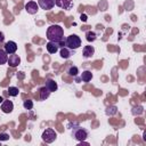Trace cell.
Masks as SVG:
<instances>
[{
	"label": "cell",
	"instance_id": "ffe728a7",
	"mask_svg": "<svg viewBox=\"0 0 146 146\" xmlns=\"http://www.w3.org/2000/svg\"><path fill=\"white\" fill-rule=\"evenodd\" d=\"M67 73L71 75V76H76L78 73H79V68L76 66H70L68 70H67Z\"/></svg>",
	"mask_w": 146,
	"mask_h": 146
},
{
	"label": "cell",
	"instance_id": "44dd1931",
	"mask_svg": "<svg viewBox=\"0 0 146 146\" xmlns=\"http://www.w3.org/2000/svg\"><path fill=\"white\" fill-rule=\"evenodd\" d=\"M116 112H117V108H116L115 106H108V107L106 108V114L110 115V116L114 115Z\"/></svg>",
	"mask_w": 146,
	"mask_h": 146
},
{
	"label": "cell",
	"instance_id": "e0dca14e",
	"mask_svg": "<svg viewBox=\"0 0 146 146\" xmlns=\"http://www.w3.org/2000/svg\"><path fill=\"white\" fill-rule=\"evenodd\" d=\"M8 60V54L6 52L5 49H0V65L6 64Z\"/></svg>",
	"mask_w": 146,
	"mask_h": 146
},
{
	"label": "cell",
	"instance_id": "277c9868",
	"mask_svg": "<svg viewBox=\"0 0 146 146\" xmlns=\"http://www.w3.org/2000/svg\"><path fill=\"white\" fill-rule=\"evenodd\" d=\"M41 138H42V140H43L46 144H51V143H54V141L56 140V138H57V133H56V131H55L54 129H51V128H47V129L42 132Z\"/></svg>",
	"mask_w": 146,
	"mask_h": 146
},
{
	"label": "cell",
	"instance_id": "8fae6325",
	"mask_svg": "<svg viewBox=\"0 0 146 146\" xmlns=\"http://www.w3.org/2000/svg\"><path fill=\"white\" fill-rule=\"evenodd\" d=\"M44 87H46L50 92H54V91H56V90L58 89L57 82H56L55 80H52V79H47V80H46V84H44Z\"/></svg>",
	"mask_w": 146,
	"mask_h": 146
},
{
	"label": "cell",
	"instance_id": "4316f807",
	"mask_svg": "<svg viewBox=\"0 0 146 146\" xmlns=\"http://www.w3.org/2000/svg\"><path fill=\"white\" fill-rule=\"evenodd\" d=\"M2 102H3V97H1V96H0V104H1Z\"/></svg>",
	"mask_w": 146,
	"mask_h": 146
},
{
	"label": "cell",
	"instance_id": "9c48e42d",
	"mask_svg": "<svg viewBox=\"0 0 146 146\" xmlns=\"http://www.w3.org/2000/svg\"><path fill=\"white\" fill-rule=\"evenodd\" d=\"M5 50L8 55H11V54H15L16 50H17V43L15 41H7L5 43Z\"/></svg>",
	"mask_w": 146,
	"mask_h": 146
},
{
	"label": "cell",
	"instance_id": "484cf974",
	"mask_svg": "<svg viewBox=\"0 0 146 146\" xmlns=\"http://www.w3.org/2000/svg\"><path fill=\"white\" fill-rule=\"evenodd\" d=\"M5 40V34L2 32H0V42H2Z\"/></svg>",
	"mask_w": 146,
	"mask_h": 146
},
{
	"label": "cell",
	"instance_id": "7a4b0ae2",
	"mask_svg": "<svg viewBox=\"0 0 146 146\" xmlns=\"http://www.w3.org/2000/svg\"><path fill=\"white\" fill-rule=\"evenodd\" d=\"M81 39L76 34H71L66 38L65 40V47L71 49V50H76L78 48L81 47Z\"/></svg>",
	"mask_w": 146,
	"mask_h": 146
},
{
	"label": "cell",
	"instance_id": "5bb4252c",
	"mask_svg": "<svg viewBox=\"0 0 146 146\" xmlns=\"http://www.w3.org/2000/svg\"><path fill=\"white\" fill-rule=\"evenodd\" d=\"M39 94H40V99H41V100H46V99L50 96L51 92L43 86V87H41V88L39 89Z\"/></svg>",
	"mask_w": 146,
	"mask_h": 146
},
{
	"label": "cell",
	"instance_id": "5b68a950",
	"mask_svg": "<svg viewBox=\"0 0 146 146\" xmlns=\"http://www.w3.org/2000/svg\"><path fill=\"white\" fill-rule=\"evenodd\" d=\"M25 10L27 11V14L34 15V14H36L38 10H39V5H38L35 1H29V2L25 5Z\"/></svg>",
	"mask_w": 146,
	"mask_h": 146
},
{
	"label": "cell",
	"instance_id": "d4e9b609",
	"mask_svg": "<svg viewBox=\"0 0 146 146\" xmlns=\"http://www.w3.org/2000/svg\"><path fill=\"white\" fill-rule=\"evenodd\" d=\"M80 18H81V21H82V22H86V21H87V15H84V14H82Z\"/></svg>",
	"mask_w": 146,
	"mask_h": 146
},
{
	"label": "cell",
	"instance_id": "3957f363",
	"mask_svg": "<svg viewBox=\"0 0 146 146\" xmlns=\"http://www.w3.org/2000/svg\"><path fill=\"white\" fill-rule=\"evenodd\" d=\"M72 137H73L75 140H78V141H83V140H86L87 137H88V131H87L86 129H83V128L76 125V127H74V128L72 129Z\"/></svg>",
	"mask_w": 146,
	"mask_h": 146
},
{
	"label": "cell",
	"instance_id": "603a6c76",
	"mask_svg": "<svg viewBox=\"0 0 146 146\" xmlns=\"http://www.w3.org/2000/svg\"><path fill=\"white\" fill-rule=\"evenodd\" d=\"M9 139V135L8 133H0V140H8Z\"/></svg>",
	"mask_w": 146,
	"mask_h": 146
},
{
	"label": "cell",
	"instance_id": "8992f818",
	"mask_svg": "<svg viewBox=\"0 0 146 146\" xmlns=\"http://www.w3.org/2000/svg\"><path fill=\"white\" fill-rule=\"evenodd\" d=\"M38 5L41 9L50 10L55 6V0H38Z\"/></svg>",
	"mask_w": 146,
	"mask_h": 146
},
{
	"label": "cell",
	"instance_id": "2e32d148",
	"mask_svg": "<svg viewBox=\"0 0 146 146\" xmlns=\"http://www.w3.org/2000/svg\"><path fill=\"white\" fill-rule=\"evenodd\" d=\"M91 79H92V73H91L90 71H83V72H82V74H81V80H82L83 82H89V81H91Z\"/></svg>",
	"mask_w": 146,
	"mask_h": 146
},
{
	"label": "cell",
	"instance_id": "d6986e66",
	"mask_svg": "<svg viewBox=\"0 0 146 146\" xmlns=\"http://www.w3.org/2000/svg\"><path fill=\"white\" fill-rule=\"evenodd\" d=\"M96 33L95 32H92V31H88L87 33H86V39H87V41H89V42H92V41H95L96 40Z\"/></svg>",
	"mask_w": 146,
	"mask_h": 146
},
{
	"label": "cell",
	"instance_id": "ac0fdd59",
	"mask_svg": "<svg viewBox=\"0 0 146 146\" xmlns=\"http://www.w3.org/2000/svg\"><path fill=\"white\" fill-rule=\"evenodd\" d=\"M7 92L9 94V96L16 97V96H18L19 90H18V88H17V87H9V88L7 89Z\"/></svg>",
	"mask_w": 146,
	"mask_h": 146
},
{
	"label": "cell",
	"instance_id": "cb8c5ba5",
	"mask_svg": "<svg viewBox=\"0 0 146 146\" xmlns=\"http://www.w3.org/2000/svg\"><path fill=\"white\" fill-rule=\"evenodd\" d=\"M136 110H138V111H132L133 112V114H140V113H143V107L141 106H138V107H136Z\"/></svg>",
	"mask_w": 146,
	"mask_h": 146
},
{
	"label": "cell",
	"instance_id": "6da1fadb",
	"mask_svg": "<svg viewBox=\"0 0 146 146\" xmlns=\"http://www.w3.org/2000/svg\"><path fill=\"white\" fill-rule=\"evenodd\" d=\"M46 35L49 41L59 43L60 41L64 40V29L58 24H52L47 29Z\"/></svg>",
	"mask_w": 146,
	"mask_h": 146
},
{
	"label": "cell",
	"instance_id": "4fadbf2b",
	"mask_svg": "<svg viewBox=\"0 0 146 146\" xmlns=\"http://www.w3.org/2000/svg\"><path fill=\"white\" fill-rule=\"evenodd\" d=\"M58 43H55V42H51V41H49L47 44H46V49H47V51L49 52V54H56L57 51H58Z\"/></svg>",
	"mask_w": 146,
	"mask_h": 146
},
{
	"label": "cell",
	"instance_id": "52a82bcc",
	"mask_svg": "<svg viewBox=\"0 0 146 146\" xmlns=\"http://www.w3.org/2000/svg\"><path fill=\"white\" fill-rule=\"evenodd\" d=\"M7 63H8V65L10 67H16V66H18L21 64V57L18 55H16V54H11V55L8 56Z\"/></svg>",
	"mask_w": 146,
	"mask_h": 146
},
{
	"label": "cell",
	"instance_id": "83f0119b",
	"mask_svg": "<svg viewBox=\"0 0 146 146\" xmlns=\"http://www.w3.org/2000/svg\"><path fill=\"white\" fill-rule=\"evenodd\" d=\"M0 144H1V140H0Z\"/></svg>",
	"mask_w": 146,
	"mask_h": 146
},
{
	"label": "cell",
	"instance_id": "30bf717a",
	"mask_svg": "<svg viewBox=\"0 0 146 146\" xmlns=\"http://www.w3.org/2000/svg\"><path fill=\"white\" fill-rule=\"evenodd\" d=\"M13 110H14V104H13V102H11V100H5V99H3V102L1 103V111H2L3 113H6V114H9V113L13 112Z\"/></svg>",
	"mask_w": 146,
	"mask_h": 146
},
{
	"label": "cell",
	"instance_id": "ba28073f",
	"mask_svg": "<svg viewBox=\"0 0 146 146\" xmlns=\"http://www.w3.org/2000/svg\"><path fill=\"white\" fill-rule=\"evenodd\" d=\"M55 5L62 9H71L73 7V0H55Z\"/></svg>",
	"mask_w": 146,
	"mask_h": 146
},
{
	"label": "cell",
	"instance_id": "7402d4cb",
	"mask_svg": "<svg viewBox=\"0 0 146 146\" xmlns=\"http://www.w3.org/2000/svg\"><path fill=\"white\" fill-rule=\"evenodd\" d=\"M23 106H24L25 110H32L33 108V102L30 100V99H27V100H25L23 103Z\"/></svg>",
	"mask_w": 146,
	"mask_h": 146
},
{
	"label": "cell",
	"instance_id": "7c38bea8",
	"mask_svg": "<svg viewBox=\"0 0 146 146\" xmlns=\"http://www.w3.org/2000/svg\"><path fill=\"white\" fill-rule=\"evenodd\" d=\"M95 54V48L92 46H84L83 50H82V55L84 58H90L92 57Z\"/></svg>",
	"mask_w": 146,
	"mask_h": 146
},
{
	"label": "cell",
	"instance_id": "9a60e30c",
	"mask_svg": "<svg viewBox=\"0 0 146 146\" xmlns=\"http://www.w3.org/2000/svg\"><path fill=\"white\" fill-rule=\"evenodd\" d=\"M59 54H60V57H62V58L67 59V58H70V57H71V55H72V50H71V49H68V48H66V47H63V48L60 49Z\"/></svg>",
	"mask_w": 146,
	"mask_h": 146
}]
</instances>
